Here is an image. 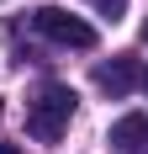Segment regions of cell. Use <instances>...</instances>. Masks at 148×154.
Listing matches in <instances>:
<instances>
[{
  "mask_svg": "<svg viewBox=\"0 0 148 154\" xmlns=\"http://www.w3.org/2000/svg\"><path fill=\"white\" fill-rule=\"evenodd\" d=\"M143 37H148V21H143Z\"/></svg>",
  "mask_w": 148,
  "mask_h": 154,
  "instance_id": "cell-8",
  "label": "cell"
},
{
  "mask_svg": "<svg viewBox=\"0 0 148 154\" xmlns=\"http://www.w3.org/2000/svg\"><path fill=\"white\" fill-rule=\"evenodd\" d=\"M0 112H5V106H0Z\"/></svg>",
  "mask_w": 148,
  "mask_h": 154,
  "instance_id": "cell-9",
  "label": "cell"
},
{
  "mask_svg": "<svg viewBox=\"0 0 148 154\" xmlns=\"http://www.w3.org/2000/svg\"><path fill=\"white\" fill-rule=\"evenodd\" d=\"M74 106H79V96L69 91V85H43L37 91V101L27 106V133L32 138H43V143H58L64 138V128H69V117H74Z\"/></svg>",
  "mask_w": 148,
  "mask_h": 154,
  "instance_id": "cell-1",
  "label": "cell"
},
{
  "mask_svg": "<svg viewBox=\"0 0 148 154\" xmlns=\"http://www.w3.org/2000/svg\"><path fill=\"white\" fill-rule=\"evenodd\" d=\"M95 85H101L106 96H127L138 85V64L132 59H111V64H101L95 69Z\"/></svg>",
  "mask_w": 148,
  "mask_h": 154,
  "instance_id": "cell-4",
  "label": "cell"
},
{
  "mask_svg": "<svg viewBox=\"0 0 148 154\" xmlns=\"http://www.w3.org/2000/svg\"><path fill=\"white\" fill-rule=\"evenodd\" d=\"M143 91H148V75H143Z\"/></svg>",
  "mask_w": 148,
  "mask_h": 154,
  "instance_id": "cell-7",
  "label": "cell"
},
{
  "mask_svg": "<svg viewBox=\"0 0 148 154\" xmlns=\"http://www.w3.org/2000/svg\"><path fill=\"white\" fill-rule=\"evenodd\" d=\"M90 5H95V11H101V16H111V21H117V16L127 11V0H90Z\"/></svg>",
  "mask_w": 148,
  "mask_h": 154,
  "instance_id": "cell-5",
  "label": "cell"
},
{
  "mask_svg": "<svg viewBox=\"0 0 148 154\" xmlns=\"http://www.w3.org/2000/svg\"><path fill=\"white\" fill-rule=\"evenodd\" d=\"M0 154H21V149H16V143H0Z\"/></svg>",
  "mask_w": 148,
  "mask_h": 154,
  "instance_id": "cell-6",
  "label": "cell"
},
{
  "mask_svg": "<svg viewBox=\"0 0 148 154\" xmlns=\"http://www.w3.org/2000/svg\"><path fill=\"white\" fill-rule=\"evenodd\" d=\"M32 27L43 32L48 43H58V48H95V27L79 21V16H69L64 5H37L32 11Z\"/></svg>",
  "mask_w": 148,
  "mask_h": 154,
  "instance_id": "cell-2",
  "label": "cell"
},
{
  "mask_svg": "<svg viewBox=\"0 0 148 154\" xmlns=\"http://www.w3.org/2000/svg\"><path fill=\"white\" fill-rule=\"evenodd\" d=\"M111 154H148V117L127 112L122 122H111Z\"/></svg>",
  "mask_w": 148,
  "mask_h": 154,
  "instance_id": "cell-3",
  "label": "cell"
}]
</instances>
